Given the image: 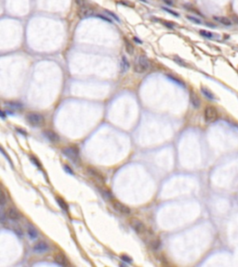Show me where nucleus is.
<instances>
[{"instance_id": "1", "label": "nucleus", "mask_w": 238, "mask_h": 267, "mask_svg": "<svg viewBox=\"0 0 238 267\" xmlns=\"http://www.w3.org/2000/svg\"><path fill=\"white\" fill-rule=\"evenodd\" d=\"M205 119L207 122H213L218 119V110L216 108L208 106L205 110Z\"/></svg>"}, {"instance_id": "2", "label": "nucleus", "mask_w": 238, "mask_h": 267, "mask_svg": "<svg viewBox=\"0 0 238 267\" xmlns=\"http://www.w3.org/2000/svg\"><path fill=\"white\" fill-rule=\"evenodd\" d=\"M26 119L31 124L35 125V126L40 125L44 122V117L39 113H35V112L29 113V114H27Z\"/></svg>"}, {"instance_id": "3", "label": "nucleus", "mask_w": 238, "mask_h": 267, "mask_svg": "<svg viewBox=\"0 0 238 267\" xmlns=\"http://www.w3.org/2000/svg\"><path fill=\"white\" fill-rule=\"evenodd\" d=\"M62 152L67 158H69L70 160H72L73 161H78L79 154H78V149L76 147H64L62 149Z\"/></svg>"}, {"instance_id": "4", "label": "nucleus", "mask_w": 238, "mask_h": 267, "mask_svg": "<svg viewBox=\"0 0 238 267\" xmlns=\"http://www.w3.org/2000/svg\"><path fill=\"white\" fill-rule=\"evenodd\" d=\"M49 250V245L46 242H44V241L37 242L34 246V251L37 252V253H45V252H47Z\"/></svg>"}, {"instance_id": "5", "label": "nucleus", "mask_w": 238, "mask_h": 267, "mask_svg": "<svg viewBox=\"0 0 238 267\" xmlns=\"http://www.w3.org/2000/svg\"><path fill=\"white\" fill-rule=\"evenodd\" d=\"M131 225H132L133 228L135 229V231L137 233L142 234V233L145 232V230H146L145 225H144L140 221H139V220H136V219L132 220V221H131Z\"/></svg>"}, {"instance_id": "6", "label": "nucleus", "mask_w": 238, "mask_h": 267, "mask_svg": "<svg viewBox=\"0 0 238 267\" xmlns=\"http://www.w3.org/2000/svg\"><path fill=\"white\" fill-rule=\"evenodd\" d=\"M114 207L116 211H118L119 212H121V213H124V214H128L130 213V210H129V208L125 206L124 204H122L120 202H117V201H114Z\"/></svg>"}, {"instance_id": "7", "label": "nucleus", "mask_w": 238, "mask_h": 267, "mask_svg": "<svg viewBox=\"0 0 238 267\" xmlns=\"http://www.w3.org/2000/svg\"><path fill=\"white\" fill-rule=\"evenodd\" d=\"M137 63H139L145 71H147L148 69H150V67H151L150 61H149V59H148L145 56H139Z\"/></svg>"}, {"instance_id": "8", "label": "nucleus", "mask_w": 238, "mask_h": 267, "mask_svg": "<svg viewBox=\"0 0 238 267\" xmlns=\"http://www.w3.org/2000/svg\"><path fill=\"white\" fill-rule=\"evenodd\" d=\"M44 135H46V137L48 138L50 142L56 143L60 140V137L58 136L57 134H55L52 131H46V132H44Z\"/></svg>"}, {"instance_id": "9", "label": "nucleus", "mask_w": 238, "mask_h": 267, "mask_svg": "<svg viewBox=\"0 0 238 267\" xmlns=\"http://www.w3.org/2000/svg\"><path fill=\"white\" fill-rule=\"evenodd\" d=\"M8 216H9V218L13 220V221H17V220H19L20 217H21L20 213L18 212V211L16 210V209H14V208H9V209Z\"/></svg>"}, {"instance_id": "10", "label": "nucleus", "mask_w": 238, "mask_h": 267, "mask_svg": "<svg viewBox=\"0 0 238 267\" xmlns=\"http://www.w3.org/2000/svg\"><path fill=\"white\" fill-rule=\"evenodd\" d=\"M54 259H55V262L58 263V264H60V265H67L68 264L66 257L63 254H62V253L56 254L55 257H54Z\"/></svg>"}, {"instance_id": "11", "label": "nucleus", "mask_w": 238, "mask_h": 267, "mask_svg": "<svg viewBox=\"0 0 238 267\" xmlns=\"http://www.w3.org/2000/svg\"><path fill=\"white\" fill-rule=\"evenodd\" d=\"M190 100H191V103H192V105L194 107V108H199L200 107V104H201V101L199 99V97L197 96V95L195 93L192 92L190 95Z\"/></svg>"}, {"instance_id": "12", "label": "nucleus", "mask_w": 238, "mask_h": 267, "mask_svg": "<svg viewBox=\"0 0 238 267\" xmlns=\"http://www.w3.org/2000/svg\"><path fill=\"white\" fill-rule=\"evenodd\" d=\"M27 232H28L29 237H30L31 239L35 240V239H37V237H38V233H37V229H35L34 226H32V225L28 226V228H27Z\"/></svg>"}, {"instance_id": "13", "label": "nucleus", "mask_w": 238, "mask_h": 267, "mask_svg": "<svg viewBox=\"0 0 238 267\" xmlns=\"http://www.w3.org/2000/svg\"><path fill=\"white\" fill-rule=\"evenodd\" d=\"M120 67H121L122 73H126V71L129 69V62L125 56L122 57V59H121V62H120Z\"/></svg>"}, {"instance_id": "14", "label": "nucleus", "mask_w": 238, "mask_h": 267, "mask_svg": "<svg viewBox=\"0 0 238 267\" xmlns=\"http://www.w3.org/2000/svg\"><path fill=\"white\" fill-rule=\"evenodd\" d=\"M201 92H202V94L207 97V98H208V99H211V100H213V99H215V96H214V94L212 93L209 89H207V87H201Z\"/></svg>"}, {"instance_id": "15", "label": "nucleus", "mask_w": 238, "mask_h": 267, "mask_svg": "<svg viewBox=\"0 0 238 267\" xmlns=\"http://www.w3.org/2000/svg\"><path fill=\"white\" fill-rule=\"evenodd\" d=\"M214 19L216 20H218L219 22H221V24H223V25H227V26H230V25L232 24L231 20L227 17H214Z\"/></svg>"}, {"instance_id": "16", "label": "nucleus", "mask_w": 238, "mask_h": 267, "mask_svg": "<svg viewBox=\"0 0 238 267\" xmlns=\"http://www.w3.org/2000/svg\"><path fill=\"white\" fill-rule=\"evenodd\" d=\"M6 105H8L9 107L12 108V109H15V110H20L21 108H23V105L20 102H14V101H9V102H7Z\"/></svg>"}, {"instance_id": "17", "label": "nucleus", "mask_w": 238, "mask_h": 267, "mask_svg": "<svg viewBox=\"0 0 238 267\" xmlns=\"http://www.w3.org/2000/svg\"><path fill=\"white\" fill-rule=\"evenodd\" d=\"M167 76H168V78L169 79V80H171V81H173L174 83H176L177 85H181V86H184V83H183L182 81L179 80V79L176 78L175 76H173V75L167 74Z\"/></svg>"}, {"instance_id": "18", "label": "nucleus", "mask_w": 238, "mask_h": 267, "mask_svg": "<svg viewBox=\"0 0 238 267\" xmlns=\"http://www.w3.org/2000/svg\"><path fill=\"white\" fill-rule=\"evenodd\" d=\"M88 172H90V174H92V175H94V176H96L97 178H99V179H100V180H102L104 177L102 176V174H100V172H99L97 170H95V169H92V168H88Z\"/></svg>"}, {"instance_id": "19", "label": "nucleus", "mask_w": 238, "mask_h": 267, "mask_svg": "<svg viewBox=\"0 0 238 267\" xmlns=\"http://www.w3.org/2000/svg\"><path fill=\"white\" fill-rule=\"evenodd\" d=\"M125 42H126V50H127V52L128 54L132 55V54L134 53V48H133V46L130 44V42H129V41L126 40Z\"/></svg>"}, {"instance_id": "20", "label": "nucleus", "mask_w": 238, "mask_h": 267, "mask_svg": "<svg viewBox=\"0 0 238 267\" xmlns=\"http://www.w3.org/2000/svg\"><path fill=\"white\" fill-rule=\"evenodd\" d=\"M162 9L165 10V11H167V12H168V13H169V14H171V15H173L174 17H177V18H179V14L178 12L175 11V10L171 9H168V8H167V7H162Z\"/></svg>"}, {"instance_id": "21", "label": "nucleus", "mask_w": 238, "mask_h": 267, "mask_svg": "<svg viewBox=\"0 0 238 267\" xmlns=\"http://www.w3.org/2000/svg\"><path fill=\"white\" fill-rule=\"evenodd\" d=\"M199 32H200V34L202 35V36L205 37V38H208V39H210V38L213 37V34H212V32H208V31H205V30H201Z\"/></svg>"}, {"instance_id": "22", "label": "nucleus", "mask_w": 238, "mask_h": 267, "mask_svg": "<svg viewBox=\"0 0 238 267\" xmlns=\"http://www.w3.org/2000/svg\"><path fill=\"white\" fill-rule=\"evenodd\" d=\"M57 202H58V204L60 205V207L62 209V210H64V211H67L68 210V205L64 202V201L62 200V198H57Z\"/></svg>"}, {"instance_id": "23", "label": "nucleus", "mask_w": 238, "mask_h": 267, "mask_svg": "<svg viewBox=\"0 0 238 267\" xmlns=\"http://www.w3.org/2000/svg\"><path fill=\"white\" fill-rule=\"evenodd\" d=\"M134 71H136L137 73H143L144 71H145V70H144L143 68L140 66L139 63H136V64H135V66H134Z\"/></svg>"}, {"instance_id": "24", "label": "nucleus", "mask_w": 238, "mask_h": 267, "mask_svg": "<svg viewBox=\"0 0 238 267\" xmlns=\"http://www.w3.org/2000/svg\"><path fill=\"white\" fill-rule=\"evenodd\" d=\"M96 17L100 18V19H102V20L107 21L108 23H114V20H113L109 19V18L106 17V16H104V15H102V14H96Z\"/></svg>"}, {"instance_id": "25", "label": "nucleus", "mask_w": 238, "mask_h": 267, "mask_svg": "<svg viewBox=\"0 0 238 267\" xmlns=\"http://www.w3.org/2000/svg\"><path fill=\"white\" fill-rule=\"evenodd\" d=\"M187 19H188L189 20H191L192 22H194V23H197V24H200V23H202V21H201V20H199V19H197L196 17H193V16H191V15H188L186 17Z\"/></svg>"}, {"instance_id": "26", "label": "nucleus", "mask_w": 238, "mask_h": 267, "mask_svg": "<svg viewBox=\"0 0 238 267\" xmlns=\"http://www.w3.org/2000/svg\"><path fill=\"white\" fill-rule=\"evenodd\" d=\"M105 12L108 14V16H110L111 18H113V19L114 20H116V21H118V22H120V19L115 15V14L114 13V12H112V11H109V10H105Z\"/></svg>"}, {"instance_id": "27", "label": "nucleus", "mask_w": 238, "mask_h": 267, "mask_svg": "<svg viewBox=\"0 0 238 267\" xmlns=\"http://www.w3.org/2000/svg\"><path fill=\"white\" fill-rule=\"evenodd\" d=\"M152 247L154 250H157V248H159L160 247V241L159 240H154L152 242Z\"/></svg>"}, {"instance_id": "28", "label": "nucleus", "mask_w": 238, "mask_h": 267, "mask_svg": "<svg viewBox=\"0 0 238 267\" xmlns=\"http://www.w3.org/2000/svg\"><path fill=\"white\" fill-rule=\"evenodd\" d=\"M174 60L176 61L177 63H179V65H181V66H186V63L184 62V61H183L181 59H179V57H175Z\"/></svg>"}, {"instance_id": "29", "label": "nucleus", "mask_w": 238, "mask_h": 267, "mask_svg": "<svg viewBox=\"0 0 238 267\" xmlns=\"http://www.w3.org/2000/svg\"><path fill=\"white\" fill-rule=\"evenodd\" d=\"M6 200H7V198H6L4 192H1V200H0V203H1L2 208H3V206H4V204L6 203Z\"/></svg>"}, {"instance_id": "30", "label": "nucleus", "mask_w": 238, "mask_h": 267, "mask_svg": "<svg viewBox=\"0 0 238 267\" xmlns=\"http://www.w3.org/2000/svg\"><path fill=\"white\" fill-rule=\"evenodd\" d=\"M121 259L123 260L124 262H128V263H130L132 261H131V259L129 258V257H128V256H126V255H122L121 256Z\"/></svg>"}, {"instance_id": "31", "label": "nucleus", "mask_w": 238, "mask_h": 267, "mask_svg": "<svg viewBox=\"0 0 238 267\" xmlns=\"http://www.w3.org/2000/svg\"><path fill=\"white\" fill-rule=\"evenodd\" d=\"M15 233H16L17 235L19 236L20 237H23V231H21L20 228H16V229H15Z\"/></svg>"}, {"instance_id": "32", "label": "nucleus", "mask_w": 238, "mask_h": 267, "mask_svg": "<svg viewBox=\"0 0 238 267\" xmlns=\"http://www.w3.org/2000/svg\"><path fill=\"white\" fill-rule=\"evenodd\" d=\"M31 161H34V162H35V164L37 165V166H40V164H39V161H37V159H35V157H31Z\"/></svg>"}, {"instance_id": "33", "label": "nucleus", "mask_w": 238, "mask_h": 267, "mask_svg": "<svg viewBox=\"0 0 238 267\" xmlns=\"http://www.w3.org/2000/svg\"><path fill=\"white\" fill-rule=\"evenodd\" d=\"M63 167H64V169H65V170H66V172H69V174H74V172H72V170H71V169H70L69 167H68L67 165H64Z\"/></svg>"}, {"instance_id": "34", "label": "nucleus", "mask_w": 238, "mask_h": 267, "mask_svg": "<svg viewBox=\"0 0 238 267\" xmlns=\"http://www.w3.org/2000/svg\"><path fill=\"white\" fill-rule=\"evenodd\" d=\"M163 1L168 6H173V1L172 0H163Z\"/></svg>"}, {"instance_id": "35", "label": "nucleus", "mask_w": 238, "mask_h": 267, "mask_svg": "<svg viewBox=\"0 0 238 267\" xmlns=\"http://www.w3.org/2000/svg\"><path fill=\"white\" fill-rule=\"evenodd\" d=\"M75 2H76V4L78 5V6H83L84 5V0H75Z\"/></svg>"}, {"instance_id": "36", "label": "nucleus", "mask_w": 238, "mask_h": 267, "mask_svg": "<svg viewBox=\"0 0 238 267\" xmlns=\"http://www.w3.org/2000/svg\"><path fill=\"white\" fill-rule=\"evenodd\" d=\"M134 41H135L136 43H138V44H142V41L140 40V39L137 37V36H134Z\"/></svg>"}, {"instance_id": "37", "label": "nucleus", "mask_w": 238, "mask_h": 267, "mask_svg": "<svg viewBox=\"0 0 238 267\" xmlns=\"http://www.w3.org/2000/svg\"><path fill=\"white\" fill-rule=\"evenodd\" d=\"M163 23H165L166 26H168V28H170V29H173V27H174V26H173V25L170 24V23H168V22H163Z\"/></svg>"}, {"instance_id": "38", "label": "nucleus", "mask_w": 238, "mask_h": 267, "mask_svg": "<svg viewBox=\"0 0 238 267\" xmlns=\"http://www.w3.org/2000/svg\"><path fill=\"white\" fill-rule=\"evenodd\" d=\"M233 19L234 21H236V23H238V18L236 16H233Z\"/></svg>"}, {"instance_id": "39", "label": "nucleus", "mask_w": 238, "mask_h": 267, "mask_svg": "<svg viewBox=\"0 0 238 267\" xmlns=\"http://www.w3.org/2000/svg\"><path fill=\"white\" fill-rule=\"evenodd\" d=\"M140 1H142V2H143V3H146V4H147V3H148V1H147V0H140Z\"/></svg>"}]
</instances>
